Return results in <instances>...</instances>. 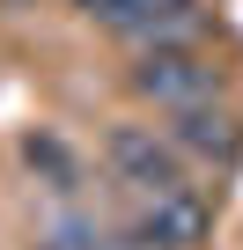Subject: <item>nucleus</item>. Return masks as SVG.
Wrapping results in <instances>:
<instances>
[{
    "mask_svg": "<svg viewBox=\"0 0 243 250\" xmlns=\"http://www.w3.org/2000/svg\"><path fill=\"white\" fill-rule=\"evenodd\" d=\"M103 162H110L118 184H133L140 199L184 191V162H177L170 133H148V125H110V133H103Z\"/></svg>",
    "mask_w": 243,
    "mask_h": 250,
    "instance_id": "nucleus-1",
    "label": "nucleus"
},
{
    "mask_svg": "<svg viewBox=\"0 0 243 250\" xmlns=\"http://www.w3.org/2000/svg\"><path fill=\"white\" fill-rule=\"evenodd\" d=\"M133 88H140L148 103H162V110H184V103H199V96L214 88V66H206L192 44H140Z\"/></svg>",
    "mask_w": 243,
    "mask_h": 250,
    "instance_id": "nucleus-2",
    "label": "nucleus"
},
{
    "mask_svg": "<svg viewBox=\"0 0 243 250\" xmlns=\"http://www.w3.org/2000/svg\"><path fill=\"white\" fill-rule=\"evenodd\" d=\"M206 235V199L184 184L170 199H148V213L133 221V250H199Z\"/></svg>",
    "mask_w": 243,
    "mask_h": 250,
    "instance_id": "nucleus-3",
    "label": "nucleus"
},
{
    "mask_svg": "<svg viewBox=\"0 0 243 250\" xmlns=\"http://www.w3.org/2000/svg\"><path fill=\"white\" fill-rule=\"evenodd\" d=\"M199 15V0H103L96 22L118 37H140V44H177Z\"/></svg>",
    "mask_w": 243,
    "mask_h": 250,
    "instance_id": "nucleus-4",
    "label": "nucleus"
},
{
    "mask_svg": "<svg viewBox=\"0 0 243 250\" xmlns=\"http://www.w3.org/2000/svg\"><path fill=\"white\" fill-rule=\"evenodd\" d=\"M170 147H177V155H199V162H228V155H236V118L199 96V103L170 110Z\"/></svg>",
    "mask_w": 243,
    "mask_h": 250,
    "instance_id": "nucleus-5",
    "label": "nucleus"
},
{
    "mask_svg": "<svg viewBox=\"0 0 243 250\" xmlns=\"http://www.w3.org/2000/svg\"><path fill=\"white\" fill-rule=\"evenodd\" d=\"M22 162H30V177H37L44 191H59V199L81 191V162H74V147H66L59 133H30V140H22Z\"/></svg>",
    "mask_w": 243,
    "mask_h": 250,
    "instance_id": "nucleus-6",
    "label": "nucleus"
},
{
    "mask_svg": "<svg viewBox=\"0 0 243 250\" xmlns=\"http://www.w3.org/2000/svg\"><path fill=\"white\" fill-rule=\"evenodd\" d=\"M74 8H88V15H96V8H103V0H74Z\"/></svg>",
    "mask_w": 243,
    "mask_h": 250,
    "instance_id": "nucleus-7",
    "label": "nucleus"
}]
</instances>
